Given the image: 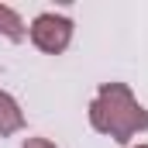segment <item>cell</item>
Segmentation results:
<instances>
[{
    "mask_svg": "<svg viewBox=\"0 0 148 148\" xmlns=\"http://www.w3.org/2000/svg\"><path fill=\"white\" fill-rule=\"evenodd\" d=\"M90 124L110 141L127 145L131 138L148 131V110L138 103L127 83H103L90 103Z\"/></svg>",
    "mask_w": 148,
    "mask_h": 148,
    "instance_id": "obj_1",
    "label": "cell"
},
{
    "mask_svg": "<svg viewBox=\"0 0 148 148\" xmlns=\"http://www.w3.org/2000/svg\"><path fill=\"white\" fill-rule=\"evenodd\" d=\"M28 35L35 41V48H41L45 55H62L73 41V21L62 14H38L28 28Z\"/></svg>",
    "mask_w": 148,
    "mask_h": 148,
    "instance_id": "obj_2",
    "label": "cell"
},
{
    "mask_svg": "<svg viewBox=\"0 0 148 148\" xmlns=\"http://www.w3.org/2000/svg\"><path fill=\"white\" fill-rule=\"evenodd\" d=\"M21 127H24V114L17 107V100H14L7 90H0V138L17 134Z\"/></svg>",
    "mask_w": 148,
    "mask_h": 148,
    "instance_id": "obj_3",
    "label": "cell"
},
{
    "mask_svg": "<svg viewBox=\"0 0 148 148\" xmlns=\"http://www.w3.org/2000/svg\"><path fill=\"white\" fill-rule=\"evenodd\" d=\"M0 35L10 38V41H24V35H28L21 14H17L14 7H7V3H0Z\"/></svg>",
    "mask_w": 148,
    "mask_h": 148,
    "instance_id": "obj_4",
    "label": "cell"
},
{
    "mask_svg": "<svg viewBox=\"0 0 148 148\" xmlns=\"http://www.w3.org/2000/svg\"><path fill=\"white\" fill-rule=\"evenodd\" d=\"M24 148H55V145H52L48 138H28V141H24Z\"/></svg>",
    "mask_w": 148,
    "mask_h": 148,
    "instance_id": "obj_5",
    "label": "cell"
},
{
    "mask_svg": "<svg viewBox=\"0 0 148 148\" xmlns=\"http://www.w3.org/2000/svg\"><path fill=\"white\" fill-rule=\"evenodd\" d=\"M138 148H148V145H138Z\"/></svg>",
    "mask_w": 148,
    "mask_h": 148,
    "instance_id": "obj_6",
    "label": "cell"
}]
</instances>
